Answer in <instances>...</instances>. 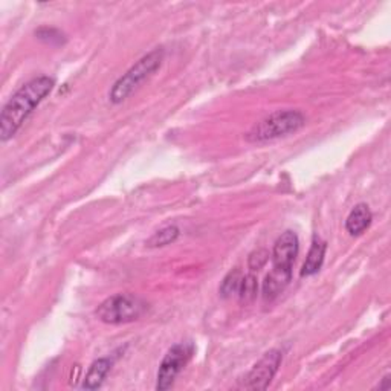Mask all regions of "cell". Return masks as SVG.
<instances>
[{"label": "cell", "mask_w": 391, "mask_h": 391, "mask_svg": "<svg viewBox=\"0 0 391 391\" xmlns=\"http://www.w3.org/2000/svg\"><path fill=\"white\" fill-rule=\"evenodd\" d=\"M378 388H379V390H388V388H390V376H385V378L382 379V384H379Z\"/></svg>", "instance_id": "17"}, {"label": "cell", "mask_w": 391, "mask_h": 391, "mask_svg": "<svg viewBox=\"0 0 391 391\" xmlns=\"http://www.w3.org/2000/svg\"><path fill=\"white\" fill-rule=\"evenodd\" d=\"M179 237V230L176 227H165L159 231H156L153 236L145 242V244L149 248H162L167 246V244L176 242V239Z\"/></svg>", "instance_id": "12"}, {"label": "cell", "mask_w": 391, "mask_h": 391, "mask_svg": "<svg viewBox=\"0 0 391 391\" xmlns=\"http://www.w3.org/2000/svg\"><path fill=\"white\" fill-rule=\"evenodd\" d=\"M110 368H112V361L110 359L101 358V359L95 361V363L91 366L89 371H87L86 378H84L83 388H86V390L100 388L104 382L106 376L109 375Z\"/></svg>", "instance_id": "11"}, {"label": "cell", "mask_w": 391, "mask_h": 391, "mask_svg": "<svg viewBox=\"0 0 391 391\" xmlns=\"http://www.w3.org/2000/svg\"><path fill=\"white\" fill-rule=\"evenodd\" d=\"M371 219H373V216H371V211L367 205L358 203L347 216L346 230L350 236H359L370 227Z\"/></svg>", "instance_id": "9"}, {"label": "cell", "mask_w": 391, "mask_h": 391, "mask_svg": "<svg viewBox=\"0 0 391 391\" xmlns=\"http://www.w3.org/2000/svg\"><path fill=\"white\" fill-rule=\"evenodd\" d=\"M324 256H326V243L321 239H314L307 257H306L305 265H302L301 277H310V276H314V273H317L322 266Z\"/></svg>", "instance_id": "10"}, {"label": "cell", "mask_w": 391, "mask_h": 391, "mask_svg": "<svg viewBox=\"0 0 391 391\" xmlns=\"http://www.w3.org/2000/svg\"><path fill=\"white\" fill-rule=\"evenodd\" d=\"M305 115L298 110H280L257 123L246 133L248 142H266L295 133L305 125Z\"/></svg>", "instance_id": "3"}, {"label": "cell", "mask_w": 391, "mask_h": 391, "mask_svg": "<svg viewBox=\"0 0 391 391\" xmlns=\"http://www.w3.org/2000/svg\"><path fill=\"white\" fill-rule=\"evenodd\" d=\"M257 293H259V283H257L256 276H252V273L243 276L242 285H240V289L237 293L240 301L246 305V302H251L257 298Z\"/></svg>", "instance_id": "14"}, {"label": "cell", "mask_w": 391, "mask_h": 391, "mask_svg": "<svg viewBox=\"0 0 391 391\" xmlns=\"http://www.w3.org/2000/svg\"><path fill=\"white\" fill-rule=\"evenodd\" d=\"M281 361H283V353L280 350L277 348L269 350L268 353L263 355V358L259 361V363L251 368V371L243 380L242 388L252 390V391L266 390L272 382L273 376L277 375Z\"/></svg>", "instance_id": "6"}, {"label": "cell", "mask_w": 391, "mask_h": 391, "mask_svg": "<svg viewBox=\"0 0 391 391\" xmlns=\"http://www.w3.org/2000/svg\"><path fill=\"white\" fill-rule=\"evenodd\" d=\"M290 280H292V271L272 268V271L266 276L265 281H263V286H261L263 298L266 301L277 298L280 293L286 289Z\"/></svg>", "instance_id": "8"}, {"label": "cell", "mask_w": 391, "mask_h": 391, "mask_svg": "<svg viewBox=\"0 0 391 391\" xmlns=\"http://www.w3.org/2000/svg\"><path fill=\"white\" fill-rule=\"evenodd\" d=\"M193 351H194V346L191 342H179V344L173 346L167 351V355L164 356L162 363L159 366L156 390L164 391V390H169L173 385L174 379L178 378L183 367L188 364V361L193 356Z\"/></svg>", "instance_id": "5"}, {"label": "cell", "mask_w": 391, "mask_h": 391, "mask_svg": "<svg viewBox=\"0 0 391 391\" xmlns=\"http://www.w3.org/2000/svg\"><path fill=\"white\" fill-rule=\"evenodd\" d=\"M242 278H243L242 271L240 269H232L222 281L220 289H219L220 295L223 298H230L232 295H236V293H239V289H240V285H242Z\"/></svg>", "instance_id": "13"}, {"label": "cell", "mask_w": 391, "mask_h": 391, "mask_svg": "<svg viewBox=\"0 0 391 391\" xmlns=\"http://www.w3.org/2000/svg\"><path fill=\"white\" fill-rule=\"evenodd\" d=\"M164 62V49L156 47L152 52L140 58L129 71H127L123 76H120L116 83L112 86L109 92V100L113 104H120L124 100H127L138 87L159 69Z\"/></svg>", "instance_id": "2"}, {"label": "cell", "mask_w": 391, "mask_h": 391, "mask_svg": "<svg viewBox=\"0 0 391 391\" xmlns=\"http://www.w3.org/2000/svg\"><path fill=\"white\" fill-rule=\"evenodd\" d=\"M35 35L37 38H40L42 42L49 45H63L66 42L63 33H60L55 28H40L35 31Z\"/></svg>", "instance_id": "15"}, {"label": "cell", "mask_w": 391, "mask_h": 391, "mask_svg": "<svg viewBox=\"0 0 391 391\" xmlns=\"http://www.w3.org/2000/svg\"><path fill=\"white\" fill-rule=\"evenodd\" d=\"M147 309L145 301L132 293H116V295L104 300L95 315L106 324H127L140 319Z\"/></svg>", "instance_id": "4"}, {"label": "cell", "mask_w": 391, "mask_h": 391, "mask_svg": "<svg viewBox=\"0 0 391 391\" xmlns=\"http://www.w3.org/2000/svg\"><path fill=\"white\" fill-rule=\"evenodd\" d=\"M269 257H271V254L265 248H259L256 251H252L249 254V259H248V268L251 271H260L261 268L266 266V263L269 261Z\"/></svg>", "instance_id": "16"}, {"label": "cell", "mask_w": 391, "mask_h": 391, "mask_svg": "<svg viewBox=\"0 0 391 391\" xmlns=\"http://www.w3.org/2000/svg\"><path fill=\"white\" fill-rule=\"evenodd\" d=\"M54 86V78L42 75L33 78L9 98L4 106L2 115H0V140L2 142L13 138L35 107L52 92Z\"/></svg>", "instance_id": "1"}, {"label": "cell", "mask_w": 391, "mask_h": 391, "mask_svg": "<svg viewBox=\"0 0 391 391\" xmlns=\"http://www.w3.org/2000/svg\"><path fill=\"white\" fill-rule=\"evenodd\" d=\"M298 251L300 242L297 234L293 231L283 232L277 239L276 244H273V249L271 254L272 268L292 271L293 263H295V259L298 256Z\"/></svg>", "instance_id": "7"}]
</instances>
